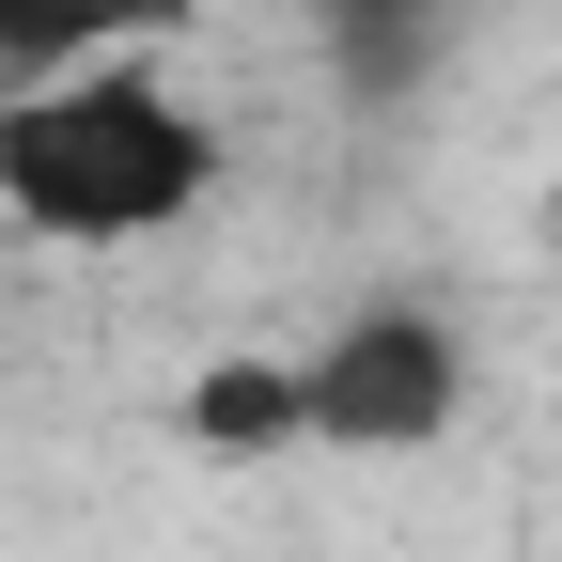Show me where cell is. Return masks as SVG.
<instances>
[{"label": "cell", "mask_w": 562, "mask_h": 562, "mask_svg": "<svg viewBox=\"0 0 562 562\" xmlns=\"http://www.w3.org/2000/svg\"><path fill=\"white\" fill-rule=\"evenodd\" d=\"M203 188H220V125L157 63H79V79L0 94V203L63 250L172 235V220H203Z\"/></svg>", "instance_id": "6da1fadb"}, {"label": "cell", "mask_w": 562, "mask_h": 562, "mask_svg": "<svg viewBox=\"0 0 562 562\" xmlns=\"http://www.w3.org/2000/svg\"><path fill=\"white\" fill-rule=\"evenodd\" d=\"M453 406H469V360L422 297L344 313L297 360V438H328V453H422V438H453Z\"/></svg>", "instance_id": "7a4b0ae2"}, {"label": "cell", "mask_w": 562, "mask_h": 562, "mask_svg": "<svg viewBox=\"0 0 562 562\" xmlns=\"http://www.w3.org/2000/svg\"><path fill=\"white\" fill-rule=\"evenodd\" d=\"M203 0H16V94L32 79H79V63H125V47H172Z\"/></svg>", "instance_id": "3957f363"}, {"label": "cell", "mask_w": 562, "mask_h": 562, "mask_svg": "<svg viewBox=\"0 0 562 562\" xmlns=\"http://www.w3.org/2000/svg\"><path fill=\"white\" fill-rule=\"evenodd\" d=\"M188 438L203 453H297V360H203L188 375Z\"/></svg>", "instance_id": "277c9868"}, {"label": "cell", "mask_w": 562, "mask_h": 562, "mask_svg": "<svg viewBox=\"0 0 562 562\" xmlns=\"http://www.w3.org/2000/svg\"><path fill=\"white\" fill-rule=\"evenodd\" d=\"M344 16H391V32H406V16H422V0H344Z\"/></svg>", "instance_id": "5b68a950"}]
</instances>
